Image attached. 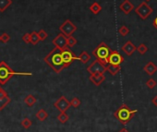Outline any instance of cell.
Wrapping results in <instances>:
<instances>
[{"label": "cell", "mask_w": 157, "mask_h": 132, "mask_svg": "<svg viewBox=\"0 0 157 132\" xmlns=\"http://www.w3.org/2000/svg\"><path fill=\"white\" fill-rule=\"evenodd\" d=\"M61 51L59 48L55 47L44 58V62L49 66V67L56 72V73H60L64 69H66L65 64L62 59V55Z\"/></svg>", "instance_id": "cell-1"}, {"label": "cell", "mask_w": 157, "mask_h": 132, "mask_svg": "<svg viewBox=\"0 0 157 132\" xmlns=\"http://www.w3.org/2000/svg\"><path fill=\"white\" fill-rule=\"evenodd\" d=\"M16 75H22V76H32V73H26V72H16L10 69V66L5 62H0V84L5 85L13 76Z\"/></svg>", "instance_id": "cell-2"}, {"label": "cell", "mask_w": 157, "mask_h": 132, "mask_svg": "<svg viewBox=\"0 0 157 132\" xmlns=\"http://www.w3.org/2000/svg\"><path fill=\"white\" fill-rule=\"evenodd\" d=\"M138 110H132L130 109L127 104H123L115 113L114 116L123 125H127L136 115Z\"/></svg>", "instance_id": "cell-3"}, {"label": "cell", "mask_w": 157, "mask_h": 132, "mask_svg": "<svg viewBox=\"0 0 157 132\" xmlns=\"http://www.w3.org/2000/svg\"><path fill=\"white\" fill-rule=\"evenodd\" d=\"M111 53H112V50L104 42L99 43L96 46V48L93 51V55L95 56V58L98 59L99 61H101L105 66L108 65V58H109V55Z\"/></svg>", "instance_id": "cell-4"}, {"label": "cell", "mask_w": 157, "mask_h": 132, "mask_svg": "<svg viewBox=\"0 0 157 132\" xmlns=\"http://www.w3.org/2000/svg\"><path fill=\"white\" fill-rule=\"evenodd\" d=\"M87 71L89 74L93 75V74H96V73L105 74V71H107V70H106V66L105 64H103L98 59H95L87 68Z\"/></svg>", "instance_id": "cell-5"}, {"label": "cell", "mask_w": 157, "mask_h": 132, "mask_svg": "<svg viewBox=\"0 0 157 132\" xmlns=\"http://www.w3.org/2000/svg\"><path fill=\"white\" fill-rule=\"evenodd\" d=\"M135 12L137 13V15H139V17L141 20H146L152 12L153 9L152 8H151L146 1L141 2L136 9H135Z\"/></svg>", "instance_id": "cell-6"}, {"label": "cell", "mask_w": 157, "mask_h": 132, "mask_svg": "<svg viewBox=\"0 0 157 132\" xmlns=\"http://www.w3.org/2000/svg\"><path fill=\"white\" fill-rule=\"evenodd\" d=\"M59 30L63 34H65L67 37H68V36H71L72 33L77 31V26L75 24H73L69 20H67L63 22L62 25H60Z\"/></svg>", "instance_id": "cell-7"}, {"label": "cell", "mask_w": 157, "mask_h": 132, "mask_svg": "<svg viewBox=\"0 0 157 132\" xmlns=\"http://www.w3.org/2000/svg\"><path fill=\"white\" fill-rule=\"evenodd\" d=\"M61 55L66 68H68L74 60H77V56L73 54V52L69 49V47H67L64 50H62Z\"/></svg>", "instance_id": "cell-8"}, {"label": "cell", "mask_w": 157, "mask_h": 132, "mask_svg": "<svg viewBox=\"0 0 157 132\" xmlns=\"http://www.w3.org/2000/svg\"><path fill=\"white\" fill-rule=\"evenodd\" d=\"M54 106L59 112H66L69 109V107L71 106V104H70V101H68L65 96H60V98H58L55 102Z\"/></svg>", "instance_id": "cell-9"}, {"label": "cell", "mask_w": 157, "mask_h": 132, "mask_svg": "<svg viewBox=\"0 0 157 132\" xmlns=\"http://www.w3.org/2000/svg\"><path fill=\"white\" fill-rule=\"evenodd\" d=\"M52 43L56 47L59 48L60 50H64L67 47V37L61 32L55 39H53Z\"/></svg>", "instance_id": "cell-10"}, {"label": "cell", "mask_w": 157, "mask_h": 132, "mask_svg": "<svg viewBox=\"0 0 157 132\" xmlns=\"http://www.w3.org/2000/svg\"><path fill=\"white\" fill-rule=\"evenodd\" d=\"M124 62V57L117 51H112L108 58V64L120 66Z\"/></svg>", "instance_id": "cell-11"}, {"label": "cell", "mask_w": 157, "mask_h": 132, "mask_svg": "<svg viewBox=\"0 0 157 132\" xmlns=\"http://www.w3.org/2000/svg\"><path fill=\"white\" fill-rule=\"evenodd\" d=\"M121 50L124 52L125 55H127L128 56H130L133 55V53L137 50V47L133 44V43L131 41H128L122 47Z\"/></svg>", "instance_id": "cell-12"}, {"label": "cell", "mask_w": 157, "mask_h": 132, "mask_svg": "<svg viewBox=\"0 0 157 132\" xmlns=\"http://www.w3.org/2000/svg\"><path fill=\"white\" fill-rule=\"evenodd\" d=\"M119 9L121 11H123L125 14L128 15L134 9V6L129 0H124V1L119 5Z\"/></svg>", "instance_id": "cell-13"}, {"label": "cell", "mask_w": 157, "mask_h": 132, "mask_svg": "<svg viewBox=\"0 0 157 132\" xmlns=\"http://www.w3.org/2000/svg\"><path fill=\"white\" fill-rule=\"evenodd\" d=\"M89 80L96 86L101 85L105 81V74H100V73H96V74H93L90 76Z\"/></svg>", "instance_id": "cell-14"}, {"label": "cell", "mask_w": 157, "mask_h": 132, "mask_svg": "<svg viewBox=\"0 0 157 132\" xmlns=\"http://www.w3.org/2000/svg\"><path fill=\"white\" fill-rule=\"evenodd\" d=\"M143 70H144L148 75L152 76V75L157 71V66H156L153 62L150 61V62H148V63L144 66Z\"/></svg>", "instance_id": "cell-15"}, {"label": "cell", "mask_w": 157, "mask_h": 132, "mask_svg": "<svg viewBox=\"0 0 157 132\" xmlns=\"http://www.w3.org/2000/svg\"><path fill=\"white\" fill-rule=\"evenodd\" d=\"M106 70L113 76H116L117 75L120 70H121V67L120 66H117V65H111V64H108L106 66Z\"/></svg>", "instance_id": "cell-16"}, {"label": "cell", "mask_w": 157, "mask_h": 132, "mask_svg": "<svg viewBox=\"0 0 157 132\" xmlns=\"http://www.w3.org/2000/svg\"><path fill=\"white\" fill-rule=\"evenodd\" d=\"M90 59H91V55H90L86 51L82 52L80 55H78V56H77V60L81 61L82 64H87V63L90 61Z\"/></svg>", "instance_id": "cell-17"}, {"label": "cell", "mask_w": 157, "mask_h": 132, "mask_svg": "<svg viewBox=\"0 0 157 132\" xmlns=\"http://www.w3.org/2000/svg\"><path fill=\"white\" fill-rule=\"evenodd\" d=\"M24 103L26 104V105L28 107H33L35 104H36V98L33 95V94H29L25 97L24 99Z\"/></svg>", "instance_id": "cell-18"}, {"label": "cell", "mask_w": 157, "mask_h": 132, "mask_svg": "<svg viewBox=\"0 0 157 132\" xmlns=\"http://www.w3.org/2000/svg\"><path fill=\"white\" fill-rule=\"evenodd\" d=\"M35 116H36V118L39 120V121H44L47 117H48V114H47V112L44 110V109H40L37 113H36V115H35Z\"/></svg>", "instance_id": "cell-19"}, {"label": "cell", "mask_w": 157, "mask_h": 132, "mask_svg": "<svg viewBox=\"0 0 157 132\" xmlns=\"http://www.w3.org/2000/svg\"><path fill=\"white\" fill-rule=\"evenodd\" d=\"M89 9H90V11H91L92 13H94V14H98V13L102 10V7H101V5H100L99 3L94 2V3L90 6Z\"/></svg>", "instance_id": "cell-20"}, {"label": "cell", "mask_w": 157, "mask_h": 132, "mask_svg": "<svg viewBox=\"0 0 157 132\" xmlns=\"http://www.w3.org/2000/svg\"><path fill=\"white\" fill-rule=\"evenodd\" d=\"M11 4V0H0V12H4Z\"/></svg>", "instance_id": "cell-21"}, {"label": "cell", "mask_w": 157, "mask_h": 132, "mask_svg": "<svg viewBox=\"0 0 157 132\" xmlns=\"http://www.w3.org/2000/svg\"><path fill=\"white\" fill-rule=\"evenodd\" d=\"M10 98L9 96L4 97V98H0V111H2L10 103Z\"/></svg>", "instance_id": "cell-22"}, {"label": "cell", "mask_w": 157, "mask_h": 132, "mask_svg": "<svg viewBox=\"0 0 157 132\" xmlns=\"http://www.w3.org/2000/svg\"><path fill=\"white\" fill-rule=\"evenodd\" d=\"M40 41H41V40H40V37H39V35H38V32H31V43H32V44L35 45V44H37Z\"/></svg>", "instance_id": "cell-23"}, {"label": "cell", "mask_w": 157, "mask_h": 132, "mask_svg": "<svg viewBox=\"0 0 157 132\" xmlns=\"http://www.w3.org/2000/svg\"><path fill=\"white\" fill-rule=\"evenodd\" d=\"M68 119H69V116L66 114V112H60V114L57 115V120L62 124L67 123Z\"/></svg>", "instance_id": "cell-24"}, {"label": "cell", "mask_w": 157, "mask_h": 132, "mask_svg": "<svg viewBox=\"0 0 157 132\" xmlns=\"http://www.w3.org/2000/svg\"><path fill=\"white\" fill-rule=\"evenodd\" d=\"M137 51L139 52L140 55H143L146 54V52L148 51V47L144 44V43H140L138 47H137Z\"/></svg>", "instance_id": "cell-25"}, {"label": "cell", "mask_w": 157, "mask_h": 132, "mask_svg": "<svg viewBox=\"0 0 157 132\" xmlns=\"http://www.w3.org/2000/svg\"><path fill=\"white\" fill-rule=\"evenodd\" d=\"M77 43H78V41H77V40H76V38H75V37H73L72 35L67 37V47L71 48V47L75 46V45L77 44Z\"/></svg>", "instance_id": "cell-26"}, {"label": "cell", "mask_w": 157, "mask_h": 132, "mask_svg": "<svg viewBox=\"0 0 157 132\" xmlns=\"http://www.w3.org/2000/svg\"><path fill=\"white\" fill-rule=\"evenodd\" d=\"M118 32H119V34H121L122 36H126V35H128V34L129 33V29H128L127 26L122 25V26L119 28Z\"/></svg>", "instance_id": "cell-27"}, {"label": "cell", "mask_w": 157, "mask_h": 132, "mask_svg": "<svg viewBox=\"0 0 157 132\" xmlns=\"http://www.w3.org/2000/svg\"><path fill=\"white\" fill-rule=\"evenodd\" d=\"M32 124H33V122H32L29 118H24V119L21 121V125L25 129L30 128L31 126H32Z\"/></svg>", "instance_id": "cell-28"}, {"label": "cell", "mask_w": 157, "mask_h": 132, "mask_svg": "<svg viewBox=\"0 0 157 132\" xmlns=\"http://www.w3.org/2000/svg\"><path fill=\"white\" fill-rule=\"evenodd\" d=\"M156 85H157V82H156L155 80L152 79V78L149 79V80L146 81V86H147L149 89H153Z\"/></svg>", "instance_id": "cell-29"}, {"label": "cell", "mask_w": 157, "mask_h": 132, "mask_svg": "<svg viewBox=\"0 0 157 132\" xmlns=\"http://www.w3.org/2000/svg\"><path fill=\"white\" fill-rule=\"evenodd\" d=\"M70 104H71V106H73L74 108H78V106L81 105V101H80V99H78V98L74 97V98L71 99Z\"/></svg>", "instance_id": "cell-30"}, {"label": "cell", "mask_w": 157, "mask_h": 132, "mask_svg": "<svg viewBox=\"0 0 157 132\" xmlns=\"http://www.w3.org/2000/svg\"><path fill=\"white\" fill-rule=\"evenodd\" d=\"M38 35H39L41 41H44V40L47 38V36H48L47 32H46L44 30H40V31L38 32Z\"/></svg>", "instance_id": "cell-31"}, {"label": "cell", "mask_w": 157, "mask_h": 132, "mask_svg": "<svg viewBox=\"0 0 157 132\" xmlns=\"http://www.w3.org/2000/svg\"><path fill=\"white\" fill-rule=\"evenodd\" d=\"M10 40V36L8 33L4 32V33L1 35V42H2V43H8Z\"/></svg>", "instance_id": "cell-32"}, {"label": "cell", "mask_w": 157, "mask_h": 132, "mask_svg": "<svg viewBox=\"0 0 157 132\" xmlns=\"http://www.w3.org/2000/svg\"><path fill=\"white\" fill-rule=\"evenodd\" d=\"M22 40L24 43H31V33H25L22 37Z\"/></svg>", "instance_id": "cell-33"}, {"label": "cell", "mask_w": 157, "mask_h": 132, "mask_svg": "<svg viewBox=\"0 0 157 132\" xmlns=\"http://www.w3.org/2000/svg\"><path fill=\"white\" fill-rule=\"evenodd\" d=\"M8 96V93L5 92V90L0 88V98H4V97H7Z\"/></svg>", "instance_id": "cell-34"}, {"label": "cell", "mask_w": 157, "mask_h": 132, "mask_svg": "<svg viewBox=\"0 0 157 132\" xmlns=\"http://www.w3.org/2000/svg\"><path fill=\"white\" fill-rule=\"evenodd\" d=\"M151 103H152V104H153L155 107H157V95H155V96L151 99Z\"/></svg>", "instance_id": "cell-35"}, {"label": "cell", "mask_w": 157, "mask_h": 132, "mask_svg": "<svg viewBox=\"0 0 157 132\" xmlns=\"http://www.w3.org/2000/svg\"><path fill=\"white\" fill-rule=\"evenodd\" d=\"M152 24H153V27L157 30V17L153 20V22H152Z\"/></svg>", "instance_id": "cell-36"}, {"label": "cell", "mask_w": 157, "mask_h": 132, "mask_svg": "<svg viewBox=\"0 0 157 132\" xmlns=\"http://www.w3.org/2000/svg\"><path fill=\"white\" fill-rule=\"evenodd\" d=\"M118 132H129V131H128L126 127H123V128H122V129H120Z\"/></svg>", "instance_id": "cell-37"}, {"label": "cell", "mask_w": 157, "mask_h": 132, "mask_svg": "<svg viewBox=\"0 0 157 132\" xmlns=\"http://www.w3.org/2000/svg\"><path fill=\"white\" fill-rule=\"evenodd\" d=\"M0 42H1V35H0Z\"/></svg>", "instance_id": "cell-38"}, {"label": "cell", "mask_w": 157, "mask_h": 132, "mask_svg": "<svg viewBox=\"0 0 157 132\" xmlns=\"http://www.w3.org/2000/svg\"><path fill=\"white\" fill-rule=\"evenodd\" d=\"M145 1H146V2H148V1H150V0H145Z\"/></svg>", "instance_id": "cell-39"}, {"label": "cell", "mask_w": 157, "mask_h": 132, "mask_svg": "<svg viewBox=\"0 0 157 132\" xmlns=\"http://www.w3.org/2000/svg\"><path fill=\"white\" fill-rule=\"evenodd\" d=\"M0 88H1V87H0Z\"/></svg>", "instance_id": "cell-40"}]
</instances>
